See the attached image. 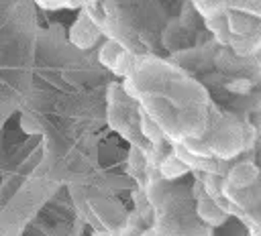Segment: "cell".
Returning a JSON list of instances; mask_svg holds the SVG:
<instances>
[{
  "label": "cell",
  "instance_id": "1",
  "mask_svg": "<svg viewBox=\"0 0 261 236\" xmlns=\"http://www.w3.org/2000/svg\"><path fill=\"white\" fill-rule=\"evenodd\" d=\"M206 144H208L210 157L232 159L245 149V144H243V126H239L232 120L220 122L218 126H214L212 138L206 140Z\"/></svg>",
  "mask_w": 261,
  "mask_h": 236
},
{
  "label": "cell",
  "instance_id": "2",
  "mask_svg": "<svg viewBox=\"0 0 261 236\" xmlns=\"http://www.w3.org/2000/svg\"><path fill=\"white\" fill-rule=\"evenodd\" d=\"M210 128L208 112L200 104H186L175 116V130L181 140L186 138H202V134Z\"/></svg>",
  "mask_w": 261,
  "mask_h": 236
},
{
  "label": "cell",
  "instance_id": "3",
  "mask_svg": "<svg viewBox=\"0 0 261 236\" xmlns=\"http://www.w3.org/2000/svg\"><path fill=\"white\" fill-rule=\"evenodd\" d=\"M100 37H102V31H100L84 12H80L77 18L73 20L71 28H69V43H71L73 47L86 51V49H92V47L98 43Z\"/></svg>",
  "mask_w": 261,
  "mask_h": 236
},
{
  "label": "cell",
  "instance_id": "4",
  "mask_svg": "<svg viewBox=\"0 0 261 236\" xmlns=\"http://www.w3.org/2000/svg\"><path fill=\"white\" fill-rule=\"evenodd\" d=\"M196 218H198L204 226H208V228L222 226V224L228 220V216H226L224 210L218 205V201H216L214 197L206 195V191L196 197Z\"/></svg>",
  "mask_w": 261,
  "mask_h": 236
},
{
  "label": "cell",
  "instance_id": "5",
  "mask_svg": "<svg viewBox=\"0 0 261 236\" xmlns=\"http://www.w3.org/2000/svg\"><path fill=\"white\" fill-rule=\"evenodd\" d=\"M261 177V171L255 163H249V161H243V163H237L232 165L228 171H226V177L224 181L237 189H249L253 187Z\"/></svg>",
  "mask_w": 261,
  "mask_h": 236
},
{
  "label": "cell",
  "instance_id": "6",
  "mask_svg": "<svg viewBox=\"0 0 261 236\" xmlns=\"http://www.w3.org/2000/svg\"><path fill=\"white\" fill-rule=\"evenodd\" d=\"M224 18H226V24H228V31H230L232 39L247 37L249 33H253L259 26V22L253 16H249L245 12H239V10H230V8L224 14Z\"/></svg>",
  "mask_w": 261,
  "mask_h": 236
},
{
  "label": "cell",
  "instance_id": "7",
  "mask_svg": "<svg viewBox=\"0 0 261 236\" xmlns=\"http://www.w3.org/2000/svg\"><path fill=\"white\" fill-rule=\"evenodd\" d=\"M159 175H161V179L163 181H175V179H179V177H184L186 173H190V167L175 155V153H167V155H163V159H161V163H159Z\"/></svg>",
  "mask_w": 261,
  "mask_h": 236
},
{
  "label": "cell",
  "instance_id": "8",
  "mask_svg": "<svg viewBox=\"0 0 261 236\" xmlns=\"http://www.w3.org/2000/svg\"><path fill=\"white\" fill-rule=\"evenodd\" d=\"M139 130H141V134L147 138V142H151L153 146H161V144L167 140V136H165V132L161 130V126H159L151 116H147L145 110H143L141 116H139Z\"/></svg>",
  "mask_w": 261,
  "mask_h": 236
},
{
  "label": "cell",
  "instance_id": "9",
  "mask_svg": "<svg viewBox=\"0 0 261 236\" xmlns=\"http://www.w3.org/2000/svg\"><path fill=\"white\" fill-rule=\"evenodd\" d=\"M230 47H232L239 55H251V53L259 51V49H261V22H259V26H257L253 33H249L247 37L232 39Z\"/></svg>",
  "mask_w": 261,
  "mask_h": 236
},
{
  "label": "cell",
  "instance_id": "10",
  "mask_svg": "<svg viewBox=\"0 0 261 236\" xmlns=\"http://www.w3.org/2000/svg\"><path fill=\"white\" fill-rule=\"evenodd\" d=\"M196 12L204 18V20H214V18H222L228 12V2H210V0H198L194 2Z\"/></svg>",
  "mask_w": 261,
  "mask_h": 236
},
{
  "label": "cell",
  "instance_id": "11",
  "mask_svg": "<svg viewBox=\"0 0 261 236\" xmlns=\"http://www.w3.org/2000/svg\"><path fill=\"white\" fill-rule=\"evenodd\" d=\"M122 49H126V47H122V43H118L116 39L104 41L102 47L98 49V59H100V63H102L104 67L112 69V65H114V61H116V57L120 55Z\"/></svg>",
  "mask_w": 261,
  "mask_h": 236
},
{
  "label": "cell",
  "instance_id": "12",
  "mask_svg": "<svg viewBox=\"0 0 261 236\" xmlns=\"http://www.w3.org/2000/svg\"><path fill=\"white\" fill-rule=\"evenodd\" d=\"M206 26L208 31H212V37L218 45H230L232 43V35L228 31V24H226V18H214V20H206Z\"/></svg>",
  "mask_w": 261,
  "mask_h": 236
},
{
  "label": "cell",
  "instance_id": "13",
  "mask_svg": "<svg viewBox=\"0 0 261 236\" xmlns=\"http://www.w3.org/2000/svg\"><path fill=\"white\" fill-rule=\"evenodd\" d=\"M133 63H135V59H133L130 51H128V49H122L120 55L116 57V61H114V65H112L110 71H112L114 75H118V77L128 79V77H130V71H133Z\"/></svg>",
  "mask_w": 261,
  "mask_h": 236
},
{
  "label": "cell",
  "instance_id": "14",
  "mask_svg": "<svg viewBox=\"0 0 261 236\" xmlns=\"http://www.w3.org/2000/svg\"><path fill=\"white\" fill-rule=\"evenodd\" d=\"M179 236H212V228H208V226H204L202 222H190L184 230H181V234Z\"/></svg>",
  "mask_w": 261,
  "mask_h": 236
},
{
  "label": "cell",
  "instance_id": "15",
  "mask_svg": "<svg viewBox=\"0 0 261 236\" xmlns=\"http://www.w3.org/2000/svg\"><path fill=\"white\" fill-rule=\"evenodd\" d=\"M226 87H228L230 92H234V94H247L249 87H251V83H249L247 79H234V81H230Z\"/></svg>",
  "mask_w": 261,
  "mask_h": 236
},
{
  "label": "cell",
  "instance_id": "16",
  "mask_svg": "<svg viewBox=\"0 0 261 236\" xmlns=\"http://www.w3.org/2000/svg\"><path fill=\"white\" fill-rule=\"evenodd\" d=\"M251 236H261V226H251Z\"/></svg>",
  "mask_w": 261,
  "mask_h": 236
},
{
  "label": "cell",
  "instance_id": "17",
  "mask_svg": "<svg viewBox=\"0 0 261 236\" xmlns=\"http://www.w3.org/2000/svg\"><path fill=\"white\" fill-rule=\"evenodd\" d=\"M94 236H108V232H98V234H94Z\"/></svg>",
  "mask_w": 261,
  "mask_h": 236
},
{
  "label": "cell",
  "instance_id": "18",
  "mask_svg": "<svg viewBox=\"0 0 261 236\" xmlns=\"http://www.w3.org/2000/svg\"><path fill=\"white\" fill-rule=\"evenodd\" d=\"M108 236H122V234H118V232H108Z\"/></svg>",
  "mask_w": 261,
  "mask_h": 236
}]
</instances>
